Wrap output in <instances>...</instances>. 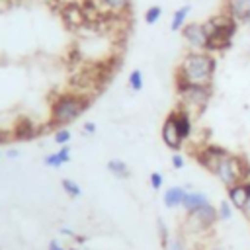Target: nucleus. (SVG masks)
I'll use <instances>...</instances> for the list:
<instances>
[{"label":"nucleus","mask_w":250,"mask_h":250,"mask_svg":"<svg viewBox=\"0 0 250 250\" xmlns=\"http://www.w3.org/2000/svg\"><path fill=\"white\" fill-rule=\"evenodd\" d=\"M217 68V59L211 53L205 51H189L176 72V78L189 82V84H201V86H211L213 74Z\"/></svg>","instance_id":"f257e3e1"},{"label":"nucleus","mask_w":250,"mask_h":250,"mask_svg":"<svg viewBox=\"0 0 250 250\" xmlns=\"http://www.w3.org/2000/svg\"><path fill=\"white\" fill-rule=\"evenodd\" d=\"M90 107V98L80 92H66L55 98L51 105V125L64 127L78 119Z\"/></svg>","instance_id":"f03ea898"},{"label":"nucleus","mask_w":250,"mask_h":250,"mask_svg":"<svg viewBox=\"0 0 250 250\" xmlns=\"http://www.w3.org/2000/svg\"><path fill=\"white\" fill-rule=\"evenodd\" d=\"M213 174L219 178V182L225 188H230V186H234V184H238L242 180H250V164L246 162L244 156L227 152L219 160V164H217Z\"/></svg>","instance_id":"7ed1b4c3"},{"label":"nucleus","mask_w":250,"mask_h":250,"mask_svg":"<svg viewBox=\"0 0 250 250\" xmlns=\"http://www.w3.org/2000/svg\"><path fill=\"white\" fill-rule=\"evenodd\" d=\"M176 92H178V96H180V100H182V104H184V107L182 109H189V107H193V109H205V105L209 104V100H211V86H201V84H189V82H184V80H180V78H176ZM189 113V111H188Z\"/></svg>","instance_id":"20e7f679"},{"label":"nucleus","mask_w":250,"mask_h":250,"mask_svg":"<svg viewBox=\"0 0 250 250\" xmlns=\"http://www.w3.org/2000/svg\"><path fill=\"white\" fill-rule=\"evenodd\" d=\"M203 25H205V29H207V35L217 33V35H223V37H227V39H232L234 33H236V29H238V23H236L227 12L215 14V16L209 18Z\"/></svg>","instance_id":"39448f33"},{"label":"nucleus","mask_w":250,"mask_h":250,"mask_svg":"<svg viewBox=\"0 0 250 250\" xmlns=\"http://www.w3.org/2000/svg\"><path fill=\"white\" fill-rule=\"evenodd\" d=\"M229 150H225L223 146H217V145H203V146H199L195 152H193V158H195V162L201 166V168H205L207 172H215V168H217V164H219V160L227 154Z\"/></svg>","instance_id":"423d86ee"},{"label":"nucleus","mask_w":250,"mask_h":250,"mask_svg":"<svg viewBox=\"0 0 250 250\" xmlns=\"http://www.w3.org/2000/svg\"><path fill=\"white\" fill-rule=\"evenodd\" d=\"M160 135H162V143L174 150V152H180L182 146H184V141L178 133V127H176V115H174V109L166 115L164 123H162V129H160Z\"/></svg>","instance_id":"0eeeda50"},{"label":"nucleus","mask_w":250,"mask_h":250,"mask_svg":"<svg viewBox=\"0 0 250 250\" xmlns=\"http://www.w3.org/2000/svg\"><path fill=\"white\" fill-rule=\"evenodd\" d=\"M182 37L184 41L191 47V51H205V43H207V29L203 23H186L182 27Z\"/></svg>","instance_id":"6e6552de"},{"label":"nucleus","mask_w":250,"mask_h":250,"mask_svg":"<svg viewBox=\"0 0 250 250\" xmlns=\"http://www.w3.org/2000/svg\"><path fill=\"white\" fill-rule=\"evenodd\" d=\"M61 18L64 21L66 27L70 29H78V27H84L88 21H86V16L82 12V6L78 2H68L61 8Z\"/></svg>","instance_id":"1a4fd4ad"},{"label":"nucleus","mask_w":250,"mask_h":250,"mask_svg":"<svg viewBox=\"0 0 250 250\" xmlns=\"http://www.w3.org/2000/svg\"><path fill=\"white\" fill-rule=\"evenodd\" d=\"M227 197H229V201L232 203L234 209L242 211V207L250 199V180H242V182L227 188Z\"/></svg>","instance_id":"9d476101"},{"label":"nucleus","mask_w":250,"mask_h":250,"mask_svg":"<svg viewBox=\"0 0 250 250\" xmlns=\"http://www.w3.org/2000/svg\"><path fill=\"white\" fill-rule=\"evenodd\" d=\"M227 14L236 23H248L250 21V0H225Z\"/></svg>","instance_id":"9b49d317"},{"label":"nucleus","mask_w":250,"mask_h":250,"mask_svg":"<svg viewBox=\"0 0 250 250\" xmlns=\"http://www.w3.org/2000/svg\"><path fill=\"white\" fill-rule=\"evenodd\" d=\"M174 115H176V127H178V133H180L182 141H184V143L189 141V139H191V131H193L191 115H189L186 109H182V107L174 109Z\"/></svg>","instance_id":"f8f14e48"},{"label":"nucleus","mask_w":250,"mask_h":250,"mask_svg":"<svg viewBox=\"0 0 250 250\" xmlns=\"http://www.w3.org/2000/svg\"><path fill=\"white\" fill-rule=\"evenodd\" d=\"M37 131H39V129H37V125H35L31 119L21 117V119L16 121L12 135H14L16 139H20V141H29V139H33V137L37 135Z\"/></svg>","instance_id":"ddd939ff"},{"label":"nucleus","mask_w":250,"mask_h":250,"mask_svg":"<svg viewBox=\"0 0 250 250\" xmlns=\"http://www.w3.org/2000/svg\"><path fill=\"white\" fill-rule=\"evenodd\" d=\"M188 189H189L188 186H172V188H168V189L164 191V197H162L164 207H168V209L182 207V201H184Z\"/></svg>","instance_id":"4468645a"},{"label":"nucleus","mask_w":250,"mask_h":250,"mask_svg":"<svg viewBox=\"0 0 250 250\" xmlns=\"http://www.w3.org/2000/svg\"><path fill=\"white\" fill-rule=\"evenodd\" d=\"M207 203H209V197H207L203 191L188 189V193H186V197H184V201H182V209H184L186 213H191V211H195V209H199V207H203V205H207Z\"/></svg>","instance_id":"2eb2a0df"},{"label":"nucleus","mask_w":250,"mask_h":250,"mask_svg":"<svg viewBox=\"0 0 250 250\" xmlns=\"http://www.w3.org/2000/svg\"><path fill=\"white\" fill-rule=\"evenodd\" d=\"M105 168L109 170V174H113V176L119 178V180H127V178L131 176V170H129L127 162H123L121 158H111V160H107Z\"/></svg>","instance_id":"dca6fc26"},{"label":"nucleus","mask_w":250,"mask_h":250,"mask_svg":"<svg viewBox=\"0 0 250 250\" xmlns=\"http://www.w3.org/2000/svg\"><path fill=\"white\" fill-rule=\"evenodd\" d=\"M189 12H191V6H189V4H184V6H180V8L174 12L172 21H170V29H172L174 33H176V31H182V27L186 25V20H188Z\"/></svg>","instance_id":"f3484780"},{"label":"nucleus","mask_w":250,"mask_h":250,"mask_svg":"<svg viewBox=\"0 0 250 250\" xmlns=\"http://www.w3.org/2000/svg\"><path fill=\"white\" fill-rule=\"evenodd\" d=\"M100 6H104L113 16H121V14H127L129 12L131 0H100Z\"/></svg>","instance_id":"a211bd4d"},{"label":"nucleus","mask_w":250,"mask_h":250,"mask_svg":"<svg viewBox=\"0 0 250 250\" xmlns=\"http://www.w3.org/2000/svg\"><path fill=\"white\" fill-rule=\"evenodd\" d=\"M61 186H62L64 193H66L68 197H72V199H76V197L82 195V188H80L74 180H70V178H62V180H61Z\"/></svg>","instance_id":"6ab92c4d"},{"label":"nucleus","mask_w":250,"mask_h":250,"mask_svg":"<svg viewBox=\"0 0 250 250\" xmlns=\"http://www.w3.org/2000/svg\"><path fill=\"white\" fill-rule=\"evenodd\" d=\"M129 86H131L133 92H141V90H143L145 80H143V72H141L139 68H135V70L129 72Z\"/></svg>","instance_id":"aec40b11"},{"label":"nucleus","mask_w":250,"mask_h":250,"mask_svg":"<svg viewBox=\"0 0 250 250\" xmlns=\"http://www.w3.org/2000/svg\"><path fill=\"white\" fill-rule=\"evenodd\" d=\"M160 18H162V8H160V6H148V8H146V12H145V21H146L148 25L158 23Z\"/></svg>","instance_id":"412c9836"},{"label":"nucleus","mask_w":250,"mask_h":250,"mask_svg":"<svg viewBox=\"0 0 250 250\" xmlns=\"http://www.w3.org/2000/svg\"><path fill=\"white\" fill-rule=\"evenodd\" d=\"M232 203L229 199H221V203L217 205V213H219V219L221 221H229L232 217Z\"/></svg>","instance_id":"4be33fe9"},{"label":"nucleus","mask_w":250,"mask_h":250,"mask_svg":"<svg viewBox=\"0 0 250 250\" xmlns=\"http://www.w3.org/2000/svg\"><path fill=\"white\" fill-rule=\"evenodd\" d=\"M70 131L66 129V127H61V129H57L55 131V135H53V139H55V143L57 145H61V146H64V145H68L70 143Z\"/></svg>","instance_id":"5701e85b"},{"label":"nucleus","mask_w":250,"mask_h":250,"mask_svg":"<svg viewBox=\"0 0 250 250\" xmlns=\"http://www.w3.org/2000/svg\"><path fill=\"white\" fill-rule=\"evenodd\" d=\"M156 227H158V236H160V244H162V248H168L170 238H168V229H166L164 221H162V219H156Z\"/></svg>","instance_id":"b1692460"},{"label":"nucleus","mask_w":250,"mask_h":250,"mask_svg":"<svg viewBox=\"0 0 250 250\" xmlns=\"http://www.w3.org/2000/svg\"><path fill=\"white\" fill-rule=\"evenodd\" d=\"M43 162H45V166H49V168H61L64 162L61 160V156H59V152H51V154H47L45 158H43Z\"/></svg>","instance_id":"393cba45"},{"label":"nucleus","mask_w":250,"mask_h":250,"mask_svg":"<svg viewBox=\"0 0 250 250\" xmlns=\"http://www.w3.org/2000/svg\"><path fill=\"white\" fill-rule=\"evenodd\" d=\"M148 184H150L152 189H160L162 184H164V176L160 172H150L148 174Z\"/></svg>","instance_id":"a878e982"},{"label":"nucleus","mask_w":250,"mask_h":250,"mask_svg":"<svg viewBox=\"0 0 250 250\" xmlns=\"http://www.w3.org/2000/svg\"><path fill=\"white\" fill-rule=\"evenodd\" d=\"M170 162H172V166H174L176 170H182V168H184V164H186V160H184V156H182L180 152H174V154H172V158H170Z\"/></svg>","instance_id":"bb28decb"},{"label":"nucleus","mask_w":250,"mask_h":250,"mask_svg":"<svg viewBox=\"0 0 250 250\" xmlns=\"http://www.w3.org/2000/svg\"><path fill=\"white\" fill-rule=\"evenodd\" d=\"M57 152H59V156H61V160H62L64 164H66V162H70V146H68V145L61 146Z\"/></svg>","instance_id":"cd10ccee"},{"label":"nucleus","mask_w":250,"mask_h":250,"mask_svg":"<svg viewBox=\"0 0 250 250\" xmlns=\"http://www.w3.org/2000/svg\"><path fill=\"white\" fill-rule=\"evenodd\" d=\"M168 248L170 250H186V246H184V242L180 238H172L170 244H168Z\"/></svg>","instance_id":"c85d7f7f"},{"label":"nucleus","mask_w":250,"mask_h":250,"mask_svg":"<svg viewBox=\"0 0 250 250\" xmlns=\"http://www.w3.org/2000/svg\"><path fill=\"white\" fill-rule=\"evenodd\" d=\"M47 250H66V248H64V246L59 242V240H55V238H53V240H49V246H47Z\"/></svg>","instance_id":"c756f323"},{"label":"nucleus","mask_w":250,"mask_h":250,"mask_svg":"<svg viewBox=\"0 0 250 250\" xmlns=\"http://www.w3.org/2000/svg\"><path fill=\"white\" fill-rule=\"evenodd\" d=\"M84 131H86V133H90V135H94V133H96V123L86 121V123H84Z\"/></svg>","instance_id":"7c9ffc66"},{"label":"nucleus","mask_w":250,"mask_h":250,"mask_svg":"<svg viewBox=\"0 0 250 250\" xmlns=\"http://www.w3.org/2000/svg\"><path fill=\"white\" fill-rule=\"evenodd\" d=\"M61 232H62L64 236H70V238H76V232H74L72 229H66V227H62V229H61Z\"/></svg>","instance_id":"2f4dec72"},{"label":"nucleus","mask_w":250,"mask_h":250,"mask_svg":"<svg viewBox=\"0 0 250 250\" xmlns=\"http://www.w3.org/2000/svg\"><path fill=\"white\" fill-rule=\"evenodd\" d=\"M242 215H244V217H246V219L250 221V199H248V203H246V205L242 207Z\"/></svg>","instance_id":"473e14b6"},{"label":"nucleus","mask_w":250,"mask_h":250,"mask_svg":"<svg viewBox=\"0 0 250 250\" xmlns=\"http://www.w3.org/2000/svg\"><path fill=\"white\" fill-rule=\"evenodd\" d=\"M6 154H8V156H10V158H18V156H20V152H18V150H16V148H10V150H8V152H6Z\"/></svg>","instance_id":"72a5a7b5"},{"label":"nucleus","mask_w":250,"mask_h":250,"mask_svg":"<svg viewBox=\"0 0 250 250\" xmlns=\"http://www.w3.org/2000/svg\"><path fill=\"white\" fill-rule=\"evenodd\" d=\"M209 250H223V248H219V246H213V248H209Z\"/></svg>","instance_id":"f704fd0d"},{"label":"nucleus","mask_w":250,"mask_h":250,"mask_svg":"<svg viewBox=\"0 0 250 250\" xmlns=\"http://www.w3.org/2000/svg\"><path fill=\"white\" fill-rule=\"evenodd\" d=\"M2 141H4V133L0 131V143H2Z\"/></svg>","instance_id":"c9c22d12"},{"label":"nucleus","mask_w":250,"mask_h":250,"mask_svg":"<svg viewBox=\"0 0 250 250\" xmlns=\"http://www.w3.org/2000/svg\"><path fill=\"white\" fill-rule=\"evenodd\" d=\"M68 250H80V248H76V246H70V248H68Z\"/></svg>","instance_id":"e433bc0d"}]
</instances>
